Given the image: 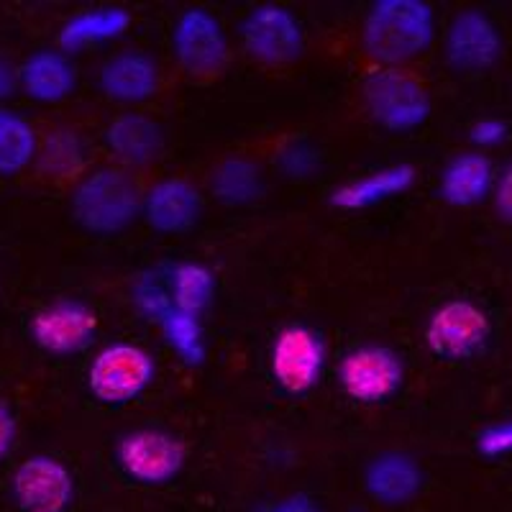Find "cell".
I'll return each instance as SVG.
<instances>
[{"label": "cell", "mask_w": 512, "mask_h": 512, "mask_svg": "<svg viewBox=\"0 0 512 512\" xmlns=\"http://www.w3.org/2000/svg\"><path fill=\"white\" fill-rule=\"evenodd\" d=\"M239 41L246 57L267 67H285L305 52V26L282 3H259L239 24Z\"/></svg>", "instance_id": "obj_10"}, {"label": "cell", "mask_w": 512, "mask_h": 512, "mask_svg": "<svg viewBox=\"0 0 512 512\" xmlns=\"http://www.w3.org/2000/svg\"><path fill=\"white\" fill-rule=\"evenodd\" d=\"M169 49L187 77H218L231 62V36L213 11L203 6L185 8L169 31Z\"/></svg>", "instance_id": "obj_5"}, {"label": "cell", "mask_w": 512, "mask_h": 512, "mask_svg": "<svg viewBox=\"0 0 512 512\" xmlns=\"http://www.w3.org/2000/svg\"><path fill=\"white\" fill-rule=\"evenodd\" d=\"M75 59L59 52L57 47H44L31 52L18 64V90L39 105H57L70 100L77 90Z\"/></svg>", "instance_id": "obj_18"}, {"label": "cell", "mask_w": 512, "mask_h": 512, "mask_svg": "<svg viewBox=\"0 0 512 512\" xmlns=\"http://www.w3.org/2000/svg\"><path fill=\"white\" fill-rule=\"evenodd\" d=\"M474 446H477V454L489 461L512 456V418H502L484 425L482 431L477 433Z\"/></svg>", "instance_id": "obj_29"}, {"label": "cell", "mask_w": 512, "mask_h": 512, "mask_svg": "<svg viewBox=\"0 0 512 512\" xmlns=\"http://www.w3.org/2000/svg\"><path fill=\"white\" fill-rule=\"evenodd\" d=\"M134 16L123 6H95L72 13L57 34V49L67 57L88 52V49L116 44L128 34Z\"/></svg>", "instance_id": "obj_21"}, {"label": "cell", "mask_w": 512, "mask_h": 512, "mask_svg": "<svg viewBox=\"0 0 512 512\" xmlns=\"http://www.w3.org/2000/svg\"><path fill=\"white\" fill-rule=\"evenodd\" d=\"M405 356L387 344H359L338 359L336 382L356 405H382L402 390Z\"/></svg>", "instance_id": "obj_6"}, {"label": "cell", "mask_w": 512, "mask_h": 512, "mask_svg": "<svg viewBox=\"0 0 512 512\" xmlns=\"http://www.w3.org/2000/svg\"><path fill=\"white\" fill-rule=\"evenodd\" d=\"M167 287L172 308L190 315H203L216 300L218 280L208 264L185 259L167 269Z\"/></svg>", "instance_id": "obj_23"}, {"label": "cell", "mask_w": 512, "mask_h": 512, "mask_svg": "<svg viewBox=\"0 0 512 512\" xmlns=\"http://www.w3.org/2000/svg\"><path fill=\"white\" fill-rule=\"evenodd\" d=\"M423 336L425 346L436 359L469 361L489 344L492 318L469 297H451L428 315Z\"/></svg>", "instance_id": "obj_8"}, {"label": "cell", "mask_w": 512, "mask_h": 512, "mask_svg": "<svg viewBox=\"0 0 512 512\" xmlns=\"http://www.w3.org/2000/svg\"><path fill=\"white\" fill-rule=\"evenodd\" d=\"M361 103L367 116L390 134H410L433 113L431 90L405 70L374 67L361 82Z\"/></svg>", "instance_id": "obj_4"}, {"label": "cell", "mask_w": 512, "mask_h": 512, "mask_svg": "<svg viewBox=\"0 0 512 512\" xmlns=\"http://www.w3.org/2000/svg\"><path fill=\"white\" fill-rule=\"evenodd\" d=\"M157 359L149 349L131 341H113L100 346L88 361L85 382L100 405L108 408H126L157 382Z\"/></svg>", "instance_id": "obj_3"}, {"label": "cell", "mask_w": 512, "mask_h": 512, "mask_svg": "<svg viewBox=\"0 0 512 512\" xmlns=\"http://www.w3.org/2000/svg\"><path fill=\"white\" fill-rule=\"evenodd\" d=\"M425 487V472L420 461L408 451H382L364 466V492L379 507H408Z\"/></svg>", "instance_id": "obj_16"}, {"label": "cell", "mask_w": 512, "mask_h": 512, "mask_svg": "<svg viewBox=\"0 0 512 512\" xmlns=\"http://www.w3.org/2000/svg\"><path fill=\"white\" fill-rule=\"evenodd\" d=\"M162 88V67L146 49H118L105 57L98 70V90L105 100L136 108Z\"/></svg>", "instance_id": "obj_14"}, {"label": "cell", "mask_w": 512, "mask_h": 512, "mask_svg": "<svg viewBox=\"0 0 512 512\" xmlns=\"http://www.w3.org/2000/svg\"><path fill=\"white\" fill-rule=\"evenodd\" d=\"M492 205H495V213L502 223H510L512 226V162H507L505 167L497 169L495 185H492V195H489Z\"/></svg>", "instance_id": "obj_31"}, {"label": "cell", "mask_w": 512, "mask_h": 512, "mask_svg": "<svg viewBox=\"0 0 512 512\" xmlns=\"http://www.w3.org/2000/svg\"><path fill=\"white\" fill-rule=\"evenodd\" d=\"M18 93V64L0 52V105Z\"/></svg>", "instance_id": "obj_34"}, {"label": "cell", "mask_w": 512, "mask_h": 512, "mask_svg": "<svg viewBox=\"0 0 512 512\" xmlns=\"http://www.w3.org/2000/svg\"><path fill=\"white\" fill-rule=\"evenodd\" d=\"M41 136L34 123L18 111L0 105V175H21L34 167L39 157Z\"/></svg>", "instance_id": "obj_25"}, {"label": "cell", "mask_w": 512, "mask_h": 512, "mask_svg": "<svg viewBox=\"0 0 512 512\" xmlns=\"http://www.w3.org/2000/svg\"><path fill=\"white\" fill-rule=\"evenodd\" d=\"M11 500L21 512H70L77 500L75 474L52 454H34L13 469Z\"/></svg>", "instance_id": "obj_13"}, {"label": "cell", "mask_w": 512, "mask_h": 512, "mask_svg": "<svg viewBox=\"0 0 512 512\" xmlns=\"http://www.w3.org/2000/svg\"><path fill=\"white\" fill-rule=\"evenodd\" d=\"M267 364L274 384L285 395H310L323 382L328 367L326 338L305 323L280 328L269 344Z\"/></svg>", "instance_id": "obj_7"}, {"label": "cell", "mask_w": 512, "mask_h": 512, "mask_svg": "<svg viewBox=\"0 0 512 512\" xmlns=\"http://www.w3.org/2000/svg\"><path fill=\"white\" fill-rule=\"evenodd\" d=\"M131 305L149 323H159L172 310L167 287V269H146L131 285Z\"/></svg>", "instance_id": "obj_27"}, {"label": "cell", "mask_w": 512, "mask_h": 512, "mask_svg": "<svg viewBox=\"0 0 512 512\" xmlns=\"http://www.w3.org/2000/svg\"><path fill=\"white\" fill-rule=\"evenodd\" d=\"M505 54V39L495 18L482 8H464L443 31V59L456 75H484Z\"/></svg>", "instance_id": "obj_12"}, {"label": "cell", "mask_w": 512, "mask_h": 512, "mask_svg": "<svg viewBox=\"0 0 512 512\" xmlns=\"http://www.w3.org/2000/svg\"><path fill=\"white\" fill-rule=\"evenodd\" d=\"M164 128L152 116L139 111L118 113L103 131L105 152L111 154L116 167L134 169L152 167L164 154Z\"/></svg>", "instance_id": "obj_17"}, {"label": "cell", "mask_w": 512, "mask_h": 512, "mask_svg": "<svg viewBox=\"0 0 512 512\" xmlns=\"http://www.w3.org/2000/svg\"><path fill=\"white\" fill-rule=\"evenodd\" d=\"M507 134H510V126L502 118L484 116L472 123V128H469V141H472L474 152L484 154L489 149H497V146L505 144Z\"/></svg>", "instance_id": "obj_30"}, {"label": "cell", "mask_w": 512, "mask_h": 512, "mask_svg": "<svg viewBox=\"0 0 512 512\" xmlns=\"http://www.w3.org/2000/svg\"><path fill=\"white\" fill-rule=\"evenodd\" d=\"M100 331L98 310L80 297H57L29 320V338L44 354L67 359L88 351Z\"/></svg>", "instance_id": "obj_11"}, {"label": "cell", "mask_w": 512, "mask_h": 512, "mask_svg": "<svg viewBox=\"0 0 512 512\" xmlns=\"http://www.w3.org/2000/svg\"><path fill=\"white\" fill-rule=\"evenodd\" d=\"M438 36L428 0H374L361 21V49L382 70H402L431 52Z\"/></svg>", "instance_id": "obj_1"}, {"label": "cell", "mask_w": 512, "mask_h": 512, "mask_svg": "<svg viewBox=\"0 0 512 512\" xmlns=\"http://www.w3.org/2000/svg\"><path fill=\"white\" fill-rule=\"evenodd\" d=\"M144 190L136 177L116 164L88 169L70 195L72 221L90 236L111 239L141 221Z\"/></svg>", "instance_id": "obj_2"}, {"label": "cell", "mask_w": 512, "mask_h": 512, "mask_svg": "<svg viewBox=\"0 0 512 512\" xmlns=\"http://www.w3.org/2000/svg\"><path fill=\"white\" fill-rule=\"evenodd\" d=\"M259 512H323V507L305 492H292V495H285L272 505L262 507Z\"/></svg>", "instance_id": "obj_33"}, {"label": "cell", "mask_w": 512, "mask_h": 512, "mask_svg": "<svg viewBox=\"0 0 512 512\" xmlns=\"http://www.w3.org/2000/svg\"><path fill=\"white\" fill-rule=\"evenodd\" d=\"M205 198L195 182L185 177H164L144 190L141 221L162 236H180L192 231L203 218Z\"/></svg>", "instance_id": "obj_15"}, {"label": "cell", "mask_w": 512, "mask_h": 512, "mask_svg": "<svg viewBox=\"0 0 512 512\" xmlns=\"http://www.w3.org/2000/svg\"><path fill=\"white\" fill-rule=\"evenodd\" d=\"M36 167L54 180H80L88 172V141L77 128H54L41 139Z\"/></svg>", "instance_id": "obj_24"}, {"label": "cell", "mask_w": 512, "mask_h": 512, "mask_svg": "<svg viewBox=\"0 0 512 512\" xmlns=\"http://www.w3.org/2000/svg\"><path fill=\"white\" fill-rule=\"evenodd\" d=\"M497 169L482 152H459L443 164L436 195L451 208H477L487 203L495 185Z\"/></svg>", "instance_id": "obj_20"}, {"label": "cell", "mask_w": 512, "mask_h": 512, "mask_svg": "<svg viewBox=\"0 0 512 512\" xmlns=\"http://www.w3.org/2000/svg\"><path fill=\"white\" fill-rule=\"evenodd\" d=\"M18 441V420L16 413L11 410V405L0 400V464L13 454Z\"/></svg>", "instance_id": "obj_32"}, {"label": "cell", "mask_w": 512, "mask_h": 512, "mask_svg": "<svg viewBox=\"0 0 512 512\" xmlns=\"http://www.w3.org/2000/svg\"><path fill=\"white\" fill-rule=\"evenodd\" d=\"M116 464L123 477L141 487H167L187 464V446L164 428H136L118 438Z\"/></svg>", "instance_id": "obj_9"}, {"label": "cell", "mask_w": 512, "mask_h": 512, "mask_svg": "<svg viewBox=\"0 0 512 512\" xmlns=\"http://www.w3.org/2000/svg\"><path fill=\"white\" fill-rule=\"evenodd\" d=\"M162 331L164 344L185 367H203L208 359V338H205V326L200 315L182 313V310L172 308L162 320L157 323Z\"/></svg>", "instance_id": "obj_26"}, {"label": "cell", "mask_w": 512, "mask_h": 512, "mask_svg": "<svg viewBox=\"0 0 512 512\" xmlns=\"http://www.w3.org/2000/svg\"><path fill=\"white\" fill-rule=\"evenodd\" d=\"M274 167L287 180H310L320 169L318 146L308 139H290L274 154Z\"/></svg>", "instance_id": "obj_28"}, {"label": "cell", "mask_w": 512, "mask_h": 512, "mask_svg": "<svg viewBox=\"0 0 512 512\" xmlns=\"http://www.w3.org/2000/svg\"><path fill=\"white\" fill-rule=\"evenodd\" d=\"M415 167L408 162L384 164V167L364 172L354 180L338 185L331 192V205L344 213H359V210L377 208V205L392 203L405 198L415 185Z\"/></svg>", "instance_id": "obj_19"}, {"label": "cell", "mask_w": 512, "mask_h": 512, "mask_svg": "<svg viewBox=\"0 0 512 512\" xmlns=\"http://www.w3.org/2000/svg\"><path fill=\"white\" fill-rule=\"evenodd\" d=\"M267 177L262 164L244 154L221 159L210 172V195L228 208H244L264 195Z\"/></svg>", "instance_id": "obj_22"}]
</instances>
